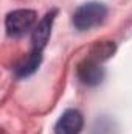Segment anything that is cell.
I'll use <instances>...</instances> for the list:
<instances>
[{
  "mask_svg": "<svg viewBox=\"0 0 132 134\" xmlns=\"http://www.w3.org/2000/svg\"><path fill=\"white\" fill-rule=\"evenodd\" d=\"M115 52V44L112 41H98L92 48H90V53H89V58L103 63L106 59H109Z\"/></svg>",
  "mask_w": 132,
  "mask_h": 134,
  "instance_id": "7",
  "label": "cell"
},
{
  "mask_svg": "<svg viewBox=\"0 0 132 134\" xmlns=\"http://www.w3.org/2000/svg\"><path fill=\"white\" fill-rule=\"evenodd\" d=\"M107 16V8L99 2H89L81 5L73 14V25L79 31L90 30L104 22Z\"/></svg>",
  "mask_w": 132,
  "mask_h": 134,
  "instance_id": "1",
  "label": "cell"
},
{
  "mask_svg": "<svg viewBox=\"0 0 132 134\" xmlns=\"http://www.w3.org/2000/svg\"><path fill=\"white\" fill-rule=\"evenodd\" d=\"M84 126L82 114L76 109H67L55 126V134H79Z\"/></svg>",
  "mask_w": 132,
  "mask_h": 134,
  "instance_id": "4",
  "label": "cell"
},
{
  "mask_svg": "<svg viewBox=\"0 0 132 134\" xmlns=\"http://www.w3.org/2000/svg\"><path fill=\"white\" fill-rule=\"evenodd\" d=\"M42 61V52H37V50H31V53H28V56L19 63L16 67V75L19 78H25V76H30L31 73H34L37 70V67Z\"/></svg>",
  "mask_w": 132,
  "mask_h": 134,
  "instance_id": "6",
  "label": "cell"
},
{
  "mask_svg": "<svg viewBox=\"0 0 132 134\" xmlns=\"http://www.w3.org/2000/svg\"><path fill=\"white\" fill-rule=\"evenodd\" d=\"M37 22V13L33 9H16L11 11L5 19L6 33L13 37H22L28 33Z\"/></svg>",
  "mask_w": 132,
  "mask_h": 134,
  "instance_id": "2",
  "label": "cell"
},
{
  "mask_svg": "<svg viewBox=\"0 0 132 134\" xmlns=\"http://www.w3.org/2000/svg\"><path fill=\"white\" fill-rule=\"evenodd\" d=\"M76 72H78L79 80L87 86H97L104 78V69L101 67V63L89 58V56L78 64Z\"/></svg>",
  "mask_w": 132,
  "mask_h": 134,
  "instance_id": "3",
  "label": "cell"
},
{
  "mask_svg": "<svg viewBox=\"0 0 132 134\" xmlns=\"http://www.w3.org/2000/svg\"><path fill=\"white\" fill-rule=\"evenodd\" d=\"M117 130L113 126V122L110 119H98L95 126H93V134H115Z\"/></svg>",
  "mask_w": 132,
  "mask_h": 134,
  "instance_id": "8",
  "label": "cell"
},
{
  "mask_svg": "<svg viewBox=\"0 0 132 134\" xmlns=\"http://www.w3.org/2000/svg\"><path fill=\"white\" fill-rule=\"evenodd\" d=\"M55 16H56V11L53 9L51 13H48L33 30L31 34V42H33V50L37 52H42L44 47L47 45L48 39H50V33H51V25H53V20H55Z\"/></svg>",
  "mask_w": 132,
  "mask_h": 134,
  "instance_id": "5",
  "label": "cell"
}]
</instances>
